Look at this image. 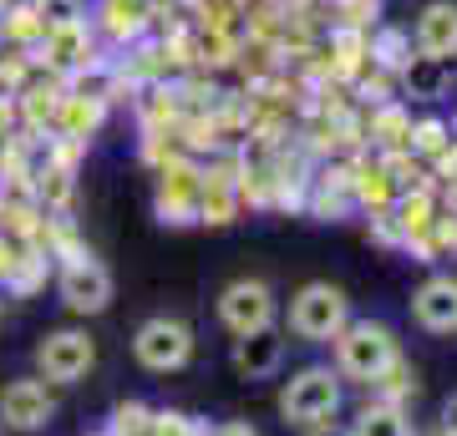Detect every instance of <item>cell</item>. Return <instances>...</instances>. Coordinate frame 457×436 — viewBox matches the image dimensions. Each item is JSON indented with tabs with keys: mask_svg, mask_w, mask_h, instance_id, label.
<instances>
[{
	"mask_svg": "<svg viewBox=\"0 0 457 436\" xmlns=\"http://www.w3.org/2000/svg\"><path fill=\"white\" fill-rule=\"evenodd\" d=\"M330 345H336V375L356 386L386 381V371L396 366V335L381 320H351Z\"/></svg>",
	"mask_w": 457,
	"mask_h": 436,
	"instance_id": "1",
	"label": "cell"
},
{
	"mask_svg": "<svg viewBox=\"0 0 457 436\" xmlns=\"http://www.w3.org/2000/svg\"><path fill=\"white\" fill-rule=\"evenodd\" d=\"M285 325H290L295 340L305 345H330L351 325V300H345L341 284L330 279H311L290 294V309H285Z\"/></svg>",
	"mask_w": 457,
	"mask_h": 436,
	"instance_id": "2",
	"label": "cell"
},
{
	"mask_svg": "<svg viewBox=\"0 0 457 436\" xmlns=\"http://www.w3.org/2000/svg\"><path fill=\"white\" fill-rule=\"evenodd\" d=\"M345 381L336 375V366H300L279 391V416L290 426H320L341 411Z\"/></svg>",
	"mask_w": 457,
	"mask_h": 436,
	"instance_id": "3",
	"label": "cell"
},
{
	"mask_svg": "<svg viewBox=\"0 0 457 436\" xmlns=\"http://www.w3.org/2000/svg\"><path fill=\"white\" fill-rule=\"evenodd\" d=\"M132 356H137L143 371L173 375L194 360V330L183 320H173V315H153V320H143L132 330Z\"/></svg>",
	"mask_w": 457,
	"mask_h": 436,
	"instance_id": "4",
	"label": "cell"
},
{
	"mask_svg": "<svg viewBox=\"0 0 457 436\" xmlns=\"http://www.w3.org/2000/svg\"><path fill=\"white\" fill-rule=\"evenodd\" d=\"M92 366H97V340L87 335V330H77V325L51 330L36 345V375L46 386H77Z\"/></svg>",
	"mask_w": 457,
	"mask_h": 436,
	"instance_id": "5",
	"label": "cell"
},
{
	"mask_svg": "<svg viewBox=\"0 0 457 436\" xmlns=\"http://www.w3.org/2000/svg\"><path fill=\"white\" fill-rule=\"evenodd\" d=\"M51 416H56V401L41 375H16L0 386V426L5 432H21V436H36L46 432Z\"/></svg>",
	"mask_w": 457,
	"mask_h": 436,
	"instance_id": "6",
	"label": "cell"
},
{
	"mask_svg": "<svg viewBox=\"0 0 457 436\" xmlns=\"http://www.w3.org/2000/svg\"><path fill=\"white\" fill-rule=\"evenodd\" d=\"M56 294H62V305L71 309V315H102V309L112 305V269L102 264V259L82 254V259H71L62 269V279H56Z\"/></svg>",
	"mask_w": 457,
	"mask_h": 436,
	"instance_id": "7",
	"label": "cell"
},
{
	"mask_svg": "<svg viewBox=\"0 0 457 436\" xmlns=\"http://www.w3.org/2000/svg\"><path fill=\"white\" fill-rule=\"evenodd\" d=\"M279 305H275V290L264 279H234L219 290V320L228 325V335H249V330H264L275 325Z\"/></svg>",
	"mask_w": 457,
	"mask_h": 436,
	"instance_id": "8",
	"label": "cell"
},
{
	"mask_svg": "<svg viewBox=\"0 0 457 436\" xmlns=\"http://www.w3.org/2000/svg\"><path fill=\"white\" fill-rule=\"evenodd\" d=\"M285 356H290V345H285V330L264 325V330L234 335L228 366H234V375H239V381H275V375L285 371Z\"/></svg>",
	"mask_w": 457,
	"mask_h": 436,
	"instance_id": "9",
	"label": "cell"
},
{
	"mask_svg": "<svg viewBox=\"0 0 457 436\" xmlns=\"http://www.w3.org/2000/svg\"><path fill=\"white\" fill-rule=\"evenodd\" d=\"M411 320L432 330V335H453L457 330V275H432L422 290L411 294Z\"/></svg>",
	"mask_w": 457,
	"mask_h": 436,
	"instance_id": "10",
	"label": "cell"
},
{
	"mask_svg": "<svg viewBox=\"0 0 457 436\" xmlns=\"http://www.w3.org/2000/svg\"><path fill=\"white\" fill-rule=\"evenodd\" d=\"M411 41H417V56L453 62V56H457V5H453V0H432V5H422Z\"/></svg>",
	"mask_w": 457,
	"mask_h": 436,
	"instance_id": "11",
	"label": "cell"
},
{
	"mask_svg": "<svg viewBox=\"0 0 457 436\" xmlns=\"http://www.w3.org/2000/svg\"><path fill=\"white\" fill-rule=\"evenodd\" d=\"M402 86H407V97H417V102L447 97V86H453V62H437V56H407V62H402Z\"/></svg>",
	"mask_w": 457,
	"mask_h": 436,
	"instance_id": "12",
	"label": "cell"
},
{
	"mask_svg": "<svg viewBox=\"0 0 457 436\" xmlns=\"http://www.w3.org/2000/svg\"><path fill=\"white\" fill-rule=\"evenodd\" d=\"M351 436H411V426H407V416H402V406H392V401H376V406H366L356 416V426H345Z\"/></svg>",
	"mask_w": 457,
	"mask_h": 436,
	"instance_id": "13",
	"label": "cell"
},
{
	"mask_svg": "<svg viewBox=\"0 0 457 436\" xmlns=\"http://www.w3.org/2000/svg\"><path fill=\"white\" fill-rule=\"evenodd\" d=\"M36 16L46 31H66V26H82L87 0H36Z\"/></svg>",
	"mask_w": 457,
	"mask_h": 436,
	"instance_id": "14",
	"label": "cell"
},
{
	"mask_svg": "<svg viewBox=\"0 0 457 436\" xmlns=\"http://www.w3.org/2000/svg\"><path fill=\"white\" fill-rule=\"evenodd\" d=\"M442 436H457V391L442 401Z\"/></svg>",
	"mask_w": 457,
	"mask_h": 436,
	"instance_id": "15",
	"label": "cell"
},
{
	"mask_svg": "<svg viewBox=\"0 0 457 436\" xmlns=\"http://www.w3.org/2000/svg\"><path fill=\"white\" fill-rule=\"evenodd\" d=\"M311 436H351L345 426H330V421H320V426H311Z\"/></svg>",
	"mask_w": 457,
	"mask_h": 436,
	"instance_id": "16",
	"label": "cell"
},
{
	"mask_svg": "<svg viewBox=\"0 0 457 436\" xmlns=\"http://www.w3.org/2000/svg\"><path fill=\"white\" fill-rule=\"evenodd\" d=\"M0 436H5V426H0Z\"/></svg>",
	"mask_w": 457,
	"mask_h": 436,
	"instance_id": "17",
	"label": "cell"
}]
</instances>
